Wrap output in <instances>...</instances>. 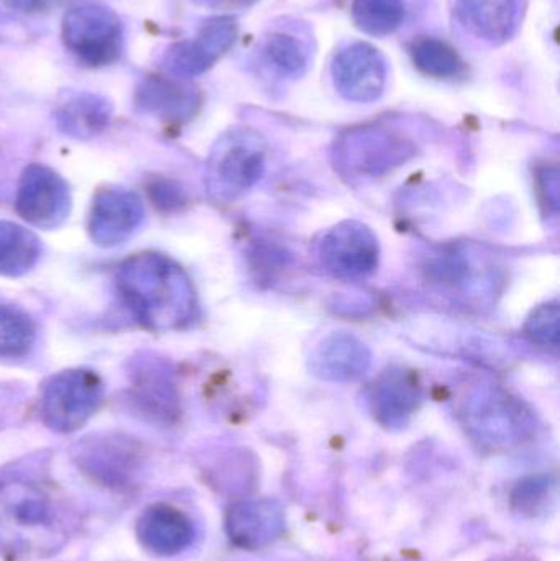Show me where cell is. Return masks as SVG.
Instances as JSON below:
<instances>
[{
  "mask_svg": "<svg viewBox=\"0 0 560 561\" xmlns=\"http://www.w3.org/2000/svg\"><path fill=\"white\" fill-rule=\"evenodd\" d=\"M115 280L125 306L147 329L171 332L196 319V290L170 256L137 253L118 266Z\"/></svg>",
  "mask_w": 560,
  "mask_h": 561,
  "instance_id": "cell-1",
  "label": "cell"
},
{
  "mask_svg": "<svg viewBox=\"0 0 560 561\" xmlns=\"http://www.w3.org/2000/svg\"><path fill=\"white\" fill-rule=\"evenodd\" d=\"M266 148L252 131H232L217 141L207 161L206 183L219 203H232L249 193L265 174Z\"/></svg>",
  "mask_w": 560,
  "mask_h": 561,
  "instance_id": "cell-2",
  "label": "cell"
},
{
  "mask_svg": "<svg viewBox=\"0 0 560 561\" xmlns=\"http://www.w3.org/2000/svg\"><path fill=\"white\" fill-rule=\"evenodd\" d=\"M61 36L66 49L92 68L112 65L124 51V23L104 3L71 7L62 16Z\"/></svg>",
  "mask_w": 560,
  "mask_h": 561,
  "instance_id": "cell-3",
  "label": "cell"
},
{
  "mask_svg": "<svg viewBox=\"0 0 560 561\" xmlns=\"http://www.w3.org/2000/svg\"><path fill=\"white\" fill-rule=\"evenodd\" d=\"M104 401V382L98 373L71 368L56 373L42 389V419L58 434L84 427Z\"/></svg>",
  "mask_w": 560,
  "mask_h": 561,
  "instance_id": "cell-4",
  "label": "cell"
},
{
  "mask_svg": "<svg viewBox=\"0 0 560 561\" xmlns=\"http://www.w3.org/2000/svg\"><path fill=\"white\" fill-rule=\"evenodd\" d=\"M466 425L482 447L508 448L532 435V414L506 392L485 389L467 402Z\"/></svg>",
  "mask_w": 560,
  "mask_h": 561,
  "instance_id": "cell-5",
  "label": "cell"
},
{
  "mask_svg": "<svg viewBox=\"0 0 560 561\" xmlns=\"http://www.w3.org/2000/svg\"><path fill=\"white\" fill-rule=\"evenodd\" d=\"M322 268L339 279H362L377 270L380 245L377 236L364 224L345 220L318 242Z\"/></svg>",
  "mask_w": 560,
  "mask_h": 561,
  "instance_id": "cell-6",
  "label": "cell"
},
{
  "mask_svg": "<svg viewBox=\"0 0 560 561\" xmlns=\"http://www.w3.org/2000/svg\"><path fill=\"white\" fill-rule=\"evenodd\" d=\"M15 210L25 222L38 229L62 226L71 213L68 183L45 164H30L16 187Z\"/></svg>",
  "mask_w": 560,
  "mask_h": 561,
  "instance_id": "cell-7",
  "label": "cell"
},
{
  "mask_svg": "<svg viewBox=\"0 0 560 561\" xmlns=\"http://www.w3.org/2000/svg\"><path fill=\"white\" fill-rule=\"evenodd\" d=\"M144 219V203L134 191L105 187L92 201L89 236L101 249H114L127 243L140 229Z\"/></svg>",
  "mask_w": 560,
  "mask_h": 561,
  "instance_id": "cell-8",
  "label": "cell"
},
{
  "mask_svg": "<svg viewBox=\"0 0 560 561\" xmlns=\"http://www.w3.org/2000/svg\"><path fill=\"white\" fill-rule=\"evenodd\" d=\"M339 163L361 174H381L404 163L413 148L404 138L378 127L348 131L338 145Z\"/></svg>",
  "mask_w": 560,
  "mask_h": 561,
  "instance_id": "cell-9",
  "label": "cell"
},
{
  "mask_svg": "<svg viewBox=\"0 0 560 561\" xmlns=\"http://www.w3.org/2000/svg\"><path fill=\"white\" fill-rule=\"evenodd\" d=\"M237 36L236 23L230 19H216L206 23L194 38L174 43L163 58V69L176 79L196 78L213 68Z\"/></svg>",
  "mask_w": 560,
  "mask_h": 561,
  "instance_id": "cell-10",
  "label": "cell"
},
{
  "mask_svg": "<svg viewBox=\"0 0 560 561\" xmlns=\"http://www.w3.org/2000/svg\"><path fill=\"white\" fill-rule=\"evenodd\" d=\"M335 88L348 101L372 102L380 98L387 81L384 56L367 43H352L332 62Z\"/></svg>",
  "mask_w": 560,
  "mask_h": 561,
  "instance_id": "cell-11",
  "label": "cell"
},
{
  "mask_svg": "<svg viewBox=\"0 0 560 561\" xmlns=\"http://www.w3.org/2000/svg\"><path fill=\"white\" fill-rule=\"evenodd\" d=\"M226 530L240 549H265L285 530V513L276 501H240L227 511Z\"/></svg>",
  "mask_w": 560,
  "mask_h": 561,
  "instance_id": "cell-12",
  "label": "cell"
},
{
  "mask_svg": "<svg viewBox=\"0 0 560 561\" xmlns=\"http://www.w3.org/2000/svg\"><path fill=\"white\" fill-rule=\"evenodd\" d=\"M370 363L368 346L347 332L325 336L309 356L311 371L331 382L355 381L367 373Z\"/></svg>",
  "mask_w": 560,
  "mask_h": 561,
  "instance_id": "cell-13",
  "label": "cell"
},
{
  "mask_svg": "<svg viewBox=\"0 0 560 561\" xmlns=\"http://www.w3.org/2000/svg\"><path fill=\"white\" fill-rule=\"evenodd\" d=\"M421 399L416 378L401 368L388 369L367 391L372 414L388 428L407 425L420 408Z\"/></svg>",
  "mask_w": 560,
  "mask_h": 561,
  "instance_id": "cell-14",
  "label": "cell"
},
{
  "mask_svg": "<svg viewBox=\"0 0 560 561\" xmlns=\"http://www.w3.org/2000/svg\"><path fill=\"white\" fill-rule=\"evenodd\" d=\"M135 104L144 114L168 124H183L196 114L199 95L183 79L150 76L138 85Z\"/></svg>",
  "mask_w": 560,
  "mask_h": 561,
  "instance_id": "cell-15",
  "label": "cell"
},
{
  "mask_svg": "<svg viewBox=\"0 0 560 561\" xmlns=\"http://www.w3.org/2000/svg\"><path fill=\"white\" fill-rule=\"evenodd\" d=\"M137 536L145 549L157 556L171 557L191 547L196 533L183 511L168 504H155L138 519Z\"/></svg>",
  "mask_w": 560,
  "mask_h": 561,
  "instance_id": "cell-16",
  "label": "cell"
},
{
  "mask_svg": "<svg viewBox=\"0 0 560 561\" xmlns=\"http://www.w3.org/2000/svg\"><path fill=\"white\" fill-rule=\"evenodd\" d=\"M114 107L107 98L94 92H66L55 112L56 125L61 134L76 140H91L105 130Z\"/></svg>",
  "mask_w": 560,
  "mask_h": 561,
  "instance_id": "cell-17",
  "label": "cell"
},
{
  "mask_svg": "<svg viewBox=\"0 0 560 561\" xmlns=\"http://www.w3.org/2000/svg\"><path fill=\"white\" fill-rule=\"evenodd\" d=\"M132 404L147 421L170 424L180 414L176 389L161 366L141 363L134 375Z\"/></svg>",
  "mask_w": 560,
  "mask_h": 561,
  "instance_id": "cell-18",
  "label": "cell"
},
{
  "mask_svg": "<svg viewBox=\"0 0 560 561\" xmlns=\"http://www.w3.org/2000/svg\"><path fill=\"white\" fill-rule=\"evenodd\" d=\"M460 10L470 28L489 42H506L518 26L519 0H460Z\"/></svg>",
  "mask_w": 560,
  "mask_h": 561,
  "instance_id": "cell-19",
  "label": "cell"
},
{
  "mask_svg": "<svg viewBox=\"0 0 560 561\" xmlns=\"http://www.w3.org/2000/svg\"><path fill=\"white\" fill-rule=\"evenodd\" d=\"M42 256L38 237L19 224L0 222V276L20 278L32 272Z\"/></svg>",
  "mask_w": 560,
  "mask_h": 561,
  "instance_id": "cell-20",
  "label": "cell"
},
{
  "mask_svg": "<svg viewBox=\"0 0 560 561\" xmlns=\"http://www.w3.org/2000/svg\"><path fill=\"white\" fill-rule=\"evenodd\" d=\"M82 465L92 473L102 474L108 481H122L128 468L134 467L135 450L130 442L121 437L95 438L82 444Z\"/></svg>",
  "mask_w": 560,
  "mask_h": 561,
  "instance_id": "cell-21",
  "label": "cell"
},
{
  "mask_svg": "<svg viewBox=\"0 0 560 561\" xmlns=\"http://www.w3.org/2000/svg\"><path fill=\"white\" fill-rule=\"evenodd\" d=\"M12 520L20 527L46 526L52 511L43 494L28 484L0 486V520Z\"/></svg>",
  "mask_w": 560,
  "mask_h": 561,
  "instance_id": "cell-22",
  "label": "cell"
},
{
  "mask_svg": "<svg viewBox=\"0 0 560 561\" xmlns=\"http://www.w3.org/2000/svg\"><path fill=\"white\" fill-rule=\"evenodd\" d=\"M36 327L32 317L12 306H0V358H23L32 352Z\"/></svg>",
  "mask_w": 560,
  "mask_h": 561,
  "instance_id": "cell-23",
  "label": "cell"
},
{
  "mask_svg": "<svg viewBox=\"0 0 560 561\" xmlns=\"http://www.w3.org/2000/svg\"><path fill=\"white\" fill-rule=\"evenodd\" d=\"M355 23L368 35L385 36L395 32L404 19L403 0H355Z\"/></svg>",
  "mask_w": 560,
  "mask_h": 561,
  "instance_id": "cell-24",
  "label": "cell"
},
{
  "mask_svg": "<svg viewBox=\"0 0 560 561\" xmlns=\"http://www.w3.org/2000/svg\"><path fill=\"white\" fill-rule=\"evenodd\" d=\"M413 59L418 69L433 78H453L462 69L456 49L436 38L420 39L414 45Z\"/></svg>",
  "mask_w": 560,
  "mask_h": 561,
  "instance_id": "cell-25",
  "label": "cell"
},
{
  "mask_svg": "<svg viewBox=\"0 0 560 561\" xmlns=\"http://www.w3.org/2000/svg\"><path fill=\"white\" fill-rule=\"evenodd\" d=\"M268 61L286 75H301L308 66V49L296 36L278 33L270 36L265 45Z\"/></svg>",
  "mask_w": 560,
  "mask_h": 561,
  "instance_id": "cell-26",
  "label": "cell"
},
{
  "mask_svg": "<svg viewBox=\"0 0 560 561\" xmlns=\"http://www.w3.org/2000/svg\"><path fill=\"white\" fill-rule=\"evenodd\" d=\"M559 320L558 304H545L533 310L526 322V332L532 336L533 342L556 348L559 345Z\"/></svg>",
  "mask_w": 560,
  "mask_h": 561,
  "instance_id": "cell-27",
  "label": "cell"
},
{
  "mask_svg": "<svg viewBox=\"0 0 560 561\" xmlns=\"http://www.w3.org/2000/svg\"><path fill=\"white\" fill-rule=\"evenodd\" d=\"M148 191L151 203L160 210H174L184 203L183 193L171 181L157 180L148 186Z\"/></svg>",
  "mask_w": 560,
  "mask_h": 561,
  "instance_id": "cell-28",
  "label": "cell"
},
{
  "mask_svg": "<svg viewBox=\"0 0 560 561\" xmlns=\"http://www.w3.org/2000/svg\"><path fill=\"white\" fill-rule=\"evenodd\" d=\"M539 187L545 193V203L556 213L559 207V173L558 170H545L539 173Z\"/></svg>",
  "mask_w": 560,
  "mask_h": 561,
  "instance_id": "cell-29",
  "label": "cell"
},
{
  "mask_svg": "<svg viewBox=\"0 0 560 561\" xmlns=\"http://www.w3.org/2000/svg\"><path fill=\"white\" fill-rule=\"evenodd\" d=\"M62 2L66 0H12L13 5H19L26 12H46L53 7L61 5Z\"/></svg>",
  "mask_w": 560,
  "mask_h": 561,
  "instance_id": "cell-30",
  "label": "cell"
},
{
  "mask_svg": "<svg viewBox=\"0 0 560 561\" xmlns=\"http://www.w3.org/2000/svg\"><path fill=\"white\" fill-rule=\"evenodd\" d=\"M194 2L209 9H236V7L249 5L253 0H194Z\"/></svg>",
  "mask_w": 560,
  "mask_h": 561,
  "instance_id": "cell-31",
  "label": "cell"
},
{
  "mask_svg": "<svg viewBox=\"0 0 560 561\" xmlns=\"http://www.w3.org/2000/svg\"><path fill=\"white\" fill-rule=\"evenodd\" d=\"M5 2H12V0H5Z\"/></svg>",
  "mask_w": 560,
  "mask_h": 561,
  "instance_id": "cell-32",
  "label": "cell"
}]
</instances>
